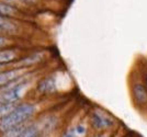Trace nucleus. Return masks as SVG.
Segmentation results:
<instances>
[{"mask_svg": "<svg viewBox=\"0 0 147 137\" xmlns=\"http://www.w3.org/2000/svg\"><path fill=\"white\" fill-rule=\"evenodd\" d=\"M5 66H6V65H2V64H0V70H1V69L3 68V67H5Z\"/></svg>", "mask_w": 147, "mask_h": 137, "instance_id": "dca6fc26", "label": "nucleus"}, {"mask_svg": "<svg viewBox=\"0 0 147 137\" xmlns=\"http://www.w3.org/2000/svg\"><path fill=\"white\" fill-rule=\"evenodd\" d=\"M6 43H7V38L0 35V46H3Z\"/></svg>", "mask_w": 147, "mask_h": 137, "instance_id": "2eb2a0df", "label": "nucleus"}, {"mask_svg": "<svg viewBox=\"0 0 147 137\" xmlns=\"http://www.w3.org/2000/svg\"><path fill=\"white\" fill-rule=\"evenodd\" d=\"M25 71V68H14L10 69L8 71L0 73V88L5 87L6 85L10 83L11 81L21 78V75Z\"/></svg>", "mask_w": 147, "mask_h": 137, "instance_id": "20e7f679", "label": "nucleus"}, {"mask_svg": "<svg viewBox=\"0 0 147 137\" xmlns=\"http://www.w3.org/2000/svg\"><path fill=\"white\" fill-rule=\"evenodd\" d=\"M41 58V54H35V55H31L23 58L22 60H20L18 62L19 64V68H24L26 66H30V65H34L35 62H37Z\"/></svg>", "mask_w": 147, "mask_h": 137, "instance_id": "9b49d317", "label": "nucleus"}, {"mask_svg": "<svg viewBox=\"0 0 147 137\" xmlns=\"http://www.w3.org/2000/svg\"><path fill=\"white\" fill-rule=\"evenodd\" d=\"M17 26L11 20L6 17H0V34L2 33H14Z\"/></svg>", "mask_w": 147, "mask_h": 137, "instance_id": "6e6552de", "label": "nucleus"}, {"mask_svg": "<svg viewBox=\"0 0 147 137\" xmlns=\"http://www.w3.org/2000/svg\"><path fill=\"white\" fill-rule=\"evenodd\" d=\"M91 122L93 127L97 130H103V128H107L113 124V121L110 118L105 116L103 113L97 112V111L92 114Z\"/></svg>", "mask_w": 147, "mask_h": 137, "instance_id": "39448f33", "label": "nucleus"}, {"mask_svg": "<svg viewBox=\"0 0 147 137\" xmlns=\"http://www.w3.org/2000/svg\"><path fill=\"white\" fill-rule=\"evenodd\" d=\"M133 97L137 103L141 105L147 103V89L142 83H135L133 86Z\"/></svg>", "mask_w": 147, "mask_h": 137, "instance_id": "423d86ee", "label": "nucleus"}, {"mask_svg": "<svg viewBox=\"0 0 147 137\" xmlns=\"http://www.w3.org/2000/svg\"><path fill=\"white\" fill-rule=\"evenodd\" d=\"M18 9L14 8L12 5H8V3H3V2H0V17H12L16 15L18 13Z\"/></svg>", "mask_w": 147, "mask_h": 137, "instance_id": "9d476101", "label": "nucleus"}, {"mask_svg": "<svg viewBox=\"0 0 147 137\" xmlns=\"http://www.w3.org/2000/svg\"><path fill=\"white\" fill-rule=\"evenodd\" d=\"M35 111V106L30 103H23L18 105L6 118L0 120V131L10 132L17 128L26 121Z\"/></svg>", "mask_w": 147, "mask_h": 137, "instance_id": "f257e3e1", "label": "nucleus"}, {"mask_svg": "<svg viewBox=\"0 0 147 137\" xmlns=\"http://www.w3.org/2000/svg\"><path fill=\"white\" fill-rule=\"evenodd\" d=\"M18 0H0V2H3V3H8V5H11V3H14L17 2Z\"/></svg>", "mask_w": 147, "mask_h": 137, "instance_id": "4468645a", "label": "nucleus"}, {"mask_svg": "<svg viewBox=\"0 0 147 137\" xmlns=\"http://www.w3.org/2000/svg\"><path fill=\"white\" fill-rule=\"evenodd\" d=\"M38 91L42 93H52L56 91V82L53 77H47L40 82Z\"/></svg>", "mask_w": 147, "mask_h": 137, "instance_id": "0eeeda50", "label": "nucleus"}, {"mask_svg": "<svg viewBox=\"0 0 147 137\" xmlns=\"http://www.w3.org/2000/svg\"><path fill=\"white\" fill-rule=\"evenodd\" d=\"M145 81H146V85H147V74H146V76H145Z\"/></svg>", "mask_w": 147, "mask_h": 137, "instance_id": "f3484780", "label": "nucleus"}, {"mask_svg": "<svg viewBox=\"0 0 147 137\" xmlns=\"http://www.w3.org/2000/svg\"><path fill=\"white\" fill-rule=\"evenodd\" d=\"M63 137H81V136L79 135V133L77 132L76 127H74V128L68 130V131L65 133V135H64Z\"/></svg>", "mask_w": 147, "mask_h": 137, "instance_id": "ddd939ff", "label": "nucleus"}, {"mask_svg": "<svg viewBox=\"0 0 147 137\" xmlns=\"http://www.w3.org/2000/svg\"><path fill=\"white\" fill-rule=\"evenodd\" d=\"M17 57L18 55L14 50L8 48V50H0V64H2V65H6L8 62H12Z\"/></svg>", "mask_w": 147, "mask_h": 137, "instance_id": "1a4fd4ad", "label": "nucleus"}, {"mask_svg": "<svg viewBox=\"0 0 147 137\" xmlns=\"http://www.w3.org/2000/svg\"><path fill=\"white\" fill-rule=\"evenodd\" d=\"M28 87V80L19 78L0 89V104L17 103Z\"/></svg>", "mask_w": 147, "mask_h": 137, "instance_id": "f03ea898", "label": "nucleus"}, {"mask_svg": "<svg viewBox=\"0 0 147 137\" xmlns=\"http://www.w3.org/2000/svg\"><path fill=\"white\" fill-rule=\"evenodd\" d=\"M38 128L36 126H19L12 131L8 132L5 137H38Z\"/></svg>", "mask_w": 147, "mask_h": 137, "instance_id": "7ed1b4c3", "label": "nucleus"}, {"mask_svg": "<svg viewBox=\"0 0 147 137\" xmlns=\"http://www.w3.org/2000/svg\"><path fill=\"white\" fill-rule=\"evenodd\" d=\"M17 103H11V104H0V120L6 118L9 115L13 110L17 107Z\"/></svg>", "mask_w": 147, "mask_h": 137, "instance_id": "f8f14e48", "label": "nucleus"}]
</instances>
